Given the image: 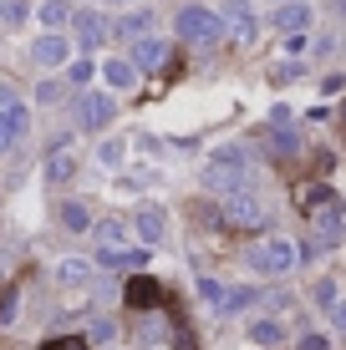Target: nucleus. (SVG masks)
<instances>
[{"instance_id": "1", "label": "nucleus", "mask_w": 346, "mask_h": 350, "mask_svg": "<svg viewBox=\"0 0 346 350\" xmlns=\"http://www.w3.org/2000/svg\"><path fill=\"white\" fill-rule=\"evenodd\" d=\"M204 188H209V193H240V188H249L245 148H224V152H214L209 167H204Z\"/></svg>"}, {"instance_id": "2", "label": "nucleus", "mask_w": 346, "mask_h": 350, "mask_svg": "<svg viewBox=\"0 0 346 350\" xmlns=\"http://www.w3.org/2000/svg\"><path fill=\"white\" fill-rule=\"evenodd\" d=\"M173 26H178V41H188V46H219L224 41V21L204 5H184Z\"/></svg>"}, {"instance_id": "3", "label": "nucleus", "mask_w": 346, "mask_h": 350, "mask_svg": "<svg viewBox=\"0 0 346 350\" xmlns=\"http://www.w3.org/2000/svg\"><path fill=\"white\" fill-rule=\"evenodd\" d=\"M295 264H301V249L291 239H260L249 249V269H260V274H291Z\"/></svg>"}, {"instance_id": "4", "label": "nucleus", "mask_w": 346, "mask_h": 350, "mask_svg": "<svg viewBox=\"0 0 346 350\" xmlns=\"http://www.w3.org/2000/svg\"><path fill=\"white\" fill-rule=\"evenodd\" d=\"M71 122L82 132H102L112 122V92H82L77 107H71Z\"/></svg>"}, {"instance_id": "5", "label": "nucleus", "mask_w": 346, "mask_h": 350, "mask_svg": "<svg viewBox=\"0 0 346 350\" xmlns=\"http://www.w3.org/2000/svg\"><path fill=\"white\" fill-rule=\"evenodd\" d=\"M265 203L255 198V193H224V224H234V228H265Z\"/></svg>"}, {"instance_id": "6", "label": "nucleus", "mask_w": 346, "mask_h": 350, "mask_svg": "<svg viewBox=\"0 0 346 350\" xmlns=\"http://www.w3.org/2000/svg\"><path fill=\"white\" fill-rule=\"evenodd\" d=\"M31 62H36V66H46V71H51V66H62V62H71V41H66L62 31L36 36V41H31Z\"/></svg>"}, {"instance_id": "7", "label": "nucleus", "mask_w": 346, "mask_h": 350, "mask_svg": "<svg viewBox=\"0 0 346 350\" xmlns=\"http://www.w3.org/2000/svg\"><path fill=\"white\" fill-rule=\"evenodd\" d=\"M71 31H77L82 51H97V46L107 41V21L97 16V10H71Z\"/></svg>"}, {"instance_id": "8", "label": "nucleus", "mask_w": 346, "mask_h": 350, "mask_svg": "<svg viewBox=\"0 0 346 350\" xmlns=\"http://www.w3.org/2000/svg\"><path fill=\"white\" fill-rule=\"evenodd\" d=\"M133 228H138V244L153 249V244H163V234H169V213H163L158 203H148V208H138Z\"/></svg>"}, {"instance_id": "9", "label": "nucleus", "mask_w": 346, "mask_h": 350, "mask_svg": "<svg viewBox=\"0 0 346 350\" xmlns=\"http://www.w3.org/2000/svg\"><path fill=\"white\" fill-rule=\"evenodd\" d=\"M224 26L234 31L240 46H249L260 36V21H255V10H249V0H230V5H224Z\"/></svg>"}, {"instance_id": "10", "label": "nucleus", "mask_w": 346, "mask_h": 350, "mask_svg": "<svg viewBox=\"0 0 346 350\" xmlns=\"http://www.w3.org/2000/svg\"><path fill=\"white\" fill-rule=\"evenodd\" d=\"M133 66L138 71H158V66H169V41H158V36H138L133 41Z\"/></svg>"}, {"instance_id": "11", "label": "nucleus", "mask_w": 346, "mask_h": 350, "mask_svg": "<svg viewBox=\"0 0 346 350\" xmlns=\"http://www.w3.org/2000/svg\"><path fill=\"white\" fill-rule=\"evenodd\" d=\"M102 81H107L112 92H133V87H138L133 56H107V62H102Z\"/></svg>"}, {"instance_id": "12", "label": "nucleus", "mask_w": 346, "mask_h": 350, "mask_svg": "<svg viewBox=\"0 0 346 350\" xmlns=\"http://www.w3.org/2000/svg\"><path fill=\"white\" fill-rule=\"evenodd\" d=\"M153 31V10H127L123 21H112V36L117 41H138V36Z\"/></svg>"}, {"instance_id": "13", "label": "nucleus", "mask_w": 346, "mask_h": 350, "mask_svg": "<svg viewBox=\"0 0 346 350\" xmlns=\"http://www.w3.org/2000/svg\"><path fill=\"white\" fill-rule=\"evenodd\" d=\"M77 173V158H71V148H66V137L51 148V158H46V183H66V178Z\"/></svg>"}, {"instance_id": "14", "label": "nucleus", "mask_w": 346, "mask_h": 350, "mask_svg": "<svg viewBox=\"0 0 346 350\" xmlns=\"http://www.w3.org/2000/svg\"><path fill=\"white\" fill-rule=\"evenodd\" d=\"M275 26L280 31H306V26H311V5H306V0H285V5H275Z\"/></svg>"}, {"instance_id": "15", "label": "nucleus", "mask_w": 346, "mask_h": 350, "mask_svg": "<svg viewBox=\"0 0 346 350\" xmlns=\"http://www.w3.org/2000/svg\"><path fill=\"white\" fill-rule=\"evenodd\" d=\"M92 274H97V264H92V259H62V264H56V280L71 284V289L92 284Z\"/></svg>"}, {"instance_id": "16", "label": "nucleus", "mask_w": 346, "mask_h": 350, "mask_svg": "<svg viewBox=\"0 0 346 350\" xmlns=\"http://www.w3.org/2000/svg\"><path fill=\"white\" fill-rule=\"evenodd\" d=\"M26 122H31V112H26V102L21 107H10V112H0V152L10 148V142L21 137V132H26Z\"/></svg>"}, {"instance_id": "17", "label": "nucleus", "mask_w": 346, "mask_h": 350, "mask_svg": "<svg viewBox=\"0 0 346 350\" xmlns=\"http://www.w3.org/2000/svg\"><path fill=\"white\" fill-rule=\"evenodd\" d=\"M158 299H163L158 280H143V274H138V280L127 284V305H133V310H148V305H158Z\"/></svg>"}, {"instance_id": "18", "label": "nucleus", "mask_w": 346, "mask_h": 350, "mask_svg": "<svg viewBox=\"0 0 346 350\" xmlns=\"http://www.w3.org/2000/svg\"><path fill=\"white\" fill-rule=\"evenodd\" d=\"M36 16H41L46 31H62L66 21H71V5H66V0H41V5H36Z\"/></svg>"}, {"instance_id": "19", "label": "nucleus", "mask_w": 346, "mask_h": 350, "mask_svg": "<svg viewBox=\"0 0 346 350\" xmlns=\"http://www.w3.org/2000/svg\"><path fill=\"white\" fill-rule=\"evenodd\" d=\"M97 244L102 249H127V224L123 219H102L97 224Z\"/></svg>"}, {"instance_id": "20", "label": "nucleus", "mask_w": 346, "mask_h": 350, "mask_svg": "<svg viewBox=\"0 0 346 350\" xmlns=\"http://www.w3.org/2000/svg\"><path fill=\"white\" fill-rule=\"evenodd\" d=\"M249 340H255V345H280L285 340V325L280 320H255V325H249Z\"/></svg>"}, {"instance_id": "21", "label": "nucleus", "mask_w": 346, "mask_h": 350, "mask_svg": "<svg viewBox=\"0 0 346 350\" xmlns=\"http://www.w3.org/2000/svg\"><path fill=\"white\" fill-rule=\"evenodd\" d=\"M62 224L71 228V234H82V228H92V213H87V203H62Z\"/></svg>"}, {"instance_id": "22", "label": "nucleus", "mask_w": 346, "mask_h": 350, "mask_svg": "<svg viewBox=\"0 0 346 350\" xmlns=\"http://www.w3.org/2000/svg\"><path fill=\"white\" fill-rule=\"evenodd\" d=\"M123 158H127V142L123 137H107L102 148H97V163L102 167H123Z\"/></svg>"}, {"instance_id": "23", "label": "nucleus", "mask_w": 346, "mask_h": 350, "mask_svg": "<svg viewBox=\"0 0 346 350\" xmlns=\"http://www.w3.org/2000/svg\"><path fill=\"white\" fill-rule=\"evenodd\" d=\"M224 295H230V289H224L219 280H199V299H204L209 310H224Z\"/></svg>"}, {"instance_id": "24", "label": "nucleus", "mask_w": 346, "mask_h": 350, "mask_svg": "<svg viewBox=\"0 0 346 350\" xmlns=\"http://www.w3.org/2000/svg\"><path fill=\"white\" fill-rule=\"evenodd\" d=\"M270 148H275V152H295V148H301V137H295L291 127H280V132H270Z\"/></svg>"}, {"instance_id": "25", "label": "nucleus", "mask_w": 346, "mask_h": 350, "mask_svg": "<svg viewBox=\"0 0 346 350\" xmlns=\"http://www.w3.org/2000/svg\"><path fill=\"white\" fill-rule=\"evenodd\" d=\"M87 340H97V345H112V340H117V325H112V320H92V335H87Z\"/></svg>"}, {"instance_id": "26", "label": "nucleus", "mask_w": 346, "mask_h": 350, "mask_svg": "<svg viewBox=\"0 0 346 350\" xmlns=\"http://www.w3.org/2000/svg\"><path fill=\"white\" fill-rule=\"evenodd\" d=\"M62 81H41V87H36V102H41V107H51V102H62Z\"/></svg>"}, {"instance_id": "27", "label": "nucleus", "mask_w": 346, "mask_h": 350, "mask_svg": "<svg viewBox=\"0 0 346 350\" xmlns=\"http://www.w3.org/2000/svg\"><path fill=\"white\" fill-rule=\"evenodd\" d=\"M92 71H97V66H92L87 56H82V62H71V81H77V87H87V81H92Z\"/></svg>"}, {"instance_id": "28", "label": "nucleus", "mask_w": 346, "mask_h": 350, "mask_svg": "<svg viewBox=\"0 0 346 350\" xmlns=\"http://www.w3.org/2000/svg\"><path fill=\"white\" fill-rule=\"evenodd\" d=\"M311 295H316V305H326V310L336 305V284H331V280H321V284L311 289Z\"/></svg>"}, {"instance_id": "29", "label": "nucleus", "mask_w": 346, "mask_h": 350, "mask_svg": "<svg viewBox=\"0 0 346 350\" xmlns=\"http://www.w3.org/2000/svg\"><path fill=\"white\" fill-rule=\"evenodd\" d=\"M41 350H87V340H77V335H71V340H46Z\"/></svg>"}, {"instance_id": "30", "label": "nucleus", "mask_w": 346, "mask_h": 350, "mask_svg": "<svg viewBox=\"0 0 346 350\" xmlns=\"http://www.w3.org/2000/svg\"><path fill=\"white\" fill-rule=\"evenodd\" d=\"M331 320H336V330L346 335V299H336V305H331Z\"/></svg>"}, {"instance_id": "31", "label": "nucleus", "mask_w": 346, "mask_h": 350, "mask_svg": "<svg viewBox=\"0 0 346 350\" xmlns=\"http://www.w3.org/2000/svg\"><path fill=\"white\" fill-rule=\"evenodd\" d=\"M10 107H21V96L10 92V87H0V112H10Z\"/></svg>"}, {"instance_id": "32", "label": "nucleus", "mask_w": 346, "mask_h": 350, "mask_svg": "<svg viewBox=\"0 0 346 350\" xmlns=\"http://www.w3.org/2000/svg\"><path fill=\"white\" fill-rule=\"evenodd\" d=\"M301 350H326V335H306V340H301Z\"/></svg>"}, {"instance_id": "33", "label": "nucleus", "mask_w": 346, "mask_h": 350, "mask_svg": "<svg viewBox=\"0 0 346 350\" xmlns=\"http://www.w3.org/2000/svg\"><path fill=\"white\" fill-rule=\"evenodd\" d=\"M107 5H133V0H107Z\"/></svg>"}, {"instance_id": "34", "label": "nucleus", "mask_w": 346, "mask_h": 350, "mask_svg": "<svg viewBox=\"0 0 346 350\" xmlns=\"http://www.w3.org/2000/svg\"><path fill=\"white\" fill-rule=\"evenodd\" d=\"M0 21H5V0H0Z\"/></svg>"}, {"instance_id": "35", "label": "nucleus", "mask_w": 346, "mask_h": 350, "mask_svg": "<svg viewBox=\"0 0 346 350\" xmlns=\"http://www.w3.org/2000/svg\"><path fill=\"white\" fill-rule=\"evenodd\" d=\"M270 5H285V0H270Z\"/></svg>"}, {"instance_id": "36", "label": "nucleus", "mask_w": 346, "mask_h": 350, "mask_svg": "<svg viewBox=\"0 0 346 350\" xmlns=\"http://www.w3.org/2000/svg\"><path fill=\"white\" fill-rule=\"evenodd\" d=\"M341 112H346V107H341Z\"/></svg>"}]
</instances>
